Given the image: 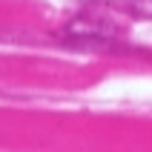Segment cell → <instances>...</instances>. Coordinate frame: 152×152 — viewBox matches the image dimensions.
Returning a JSON list of instances; mask_svg holds the SVG:
<instances>
[{"mask_svg":"<svg viewBox=\"0 0 152 152\" xmlns=\"http://www.w3.org/2000/svg\"><path fill=\"white\" fill-rule=\"evenodd\" d=\"M129 12L138 15V17H152V0H135L129 6Z\"/></svg>","mask_w":152,"mask_h":152,"instance_id":"obj_1","label":"cell"}]
</instances>
